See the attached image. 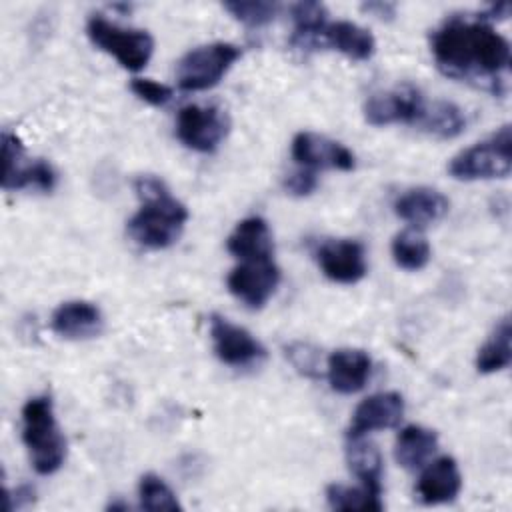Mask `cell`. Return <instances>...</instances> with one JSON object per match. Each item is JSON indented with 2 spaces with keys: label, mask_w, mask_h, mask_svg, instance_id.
<instances>
[{
  "label": "cell",
  "mask_w": 512,
  "mask_h": 512,
  "mask_svg": "<svg viewBox=\"0 0 512 512\" xmlns=\"http://www.w3.org/2000/svg\"><path fill=\"white\" fill-rule=\"evenodd\" d=\"M438 68L452 78L476 82L492 92H504L510 70V44L486 18L452 16L430 36Z\"/></svg>",
  "instance_id": "cell-1"
},
{
  "label": "cell",
  "mask_w": 512,
  "mask_h": 512,
  "mask_svg": "<svg viewBox=\"0 0 512 512\" xmlns=\"http://www.w3.org/2000/svg\"><path fill=\"white\" fill-rule=\"evenodd\" d=\"M134 190L142 206L128 220L130 238L150 250L172 246L188 222L186 206L176 200L168 186L156 176H138Z\"/></svg>",
  "instance_id": "cell-2"
},
{
  "label": "cell",
  "mask_w": 512,
  "mask_h": 512,
  "mask_svg": "<svg viewBox=\"0 0 512 512\" xmlns=\"http://www.w3.org/2000/svg\"><path fill=\"white\" fill-rule=\"evenodd\" d=\"M22 442L38 474H54L66 460V440L54 416L52 398H30L22 408Z\"/></svg>",
  "instance_id": "cell-3"
},
{
  "label": "cell",
  "mask_w": 512,
  "mask_h": 512,
  "mask_svg": "<svg viewBox=\"0 0 512 512\" xmlns=\"http://www.w3.org/2000/svg\"><path fill=\"white\" fill-rule=\"evenodd\" d=\"M512 170V134L510 126H502L488 140H482L456 154L448 172L456 180H490L506 178Z\"/></svg>",
  "instance_id": "cell-4"
},
{
  "label": "cell",
  "mask_w": 512,
  "mask_h": 512,
  "mask_svg": "<svg viewBox=\"0 0 512 512\" xmlns=\"http://www.w3.org/2000/svg\"><path fill=\"white\" fill-rule=\"evenodd\" d=\"M86 34L96 48L114 56L118 64L130 72L142 70L154 52V38L146 30L122 28L102 14L88 18Z\"/></svg>",
  "instance_id": "cell-5"
},
{
  "label": "cell",
  "mask_w": 512,
  "mask_h": 512,
  "mask_svg": "<svg viewBox=\"0 0 512 512\" xmlns=\"http://www.w3.org/2000/svg\"><path fill=\"white\" fill-rule=\"evenodd\" d=\"M240 54V48L230 42H212L186 52L176 68L178 86L186 92H200L216 86Z\"/></svg>",
  "instance_id": "cell-6"
},
{
  "label": "cell",
  "mask_w": 512,
  "mask_h": 512,
  "mask_svg": "<svg viewBox=\"0 0 512 512\" xmlns=\"http://www.w3.org/2000/svg\"><path fill=\"white\" fill-rule=\"evenodd\" d=\"M230 130V120L218 106L186 104L176 118L178 140L196 152H214Z\"/></svg>",
  "instance_id": "cell-7"
},
{
  "label": "cell",
  "mask_w": 512,
  "mask_h": 512,
  "mask_svg": "<svg viewBox=\"0 0 512 512\" xmlns=\"http://www.w3.org/2000/svg\"><path fill=\"white\" fill-rule=\"evenodd\" d=\"M426 110L422 92L412 84H400L372 94L364 102V118L372 126L418 124Z\"/></svg>",
  "instance_id": "cell-8"
},
{
  "label": "cell",
  "mask_w": 512,
  "mask_h": 512,
  "mask_svg": "<svg viewBox=\"0 0 512 512\" xmlns=\"http://www.w3.org/2000/svg\"><path fill=\"white\" fill-rule=\"evenodd\" d=\"M210 338L214 354L228 366L246 368L266 358V348L246 328L232 324L220 314L210 318Z\"/></svg>",
  "instance_id": "cell-9"
},
{
  "label": "cell",
  "mask_w": 512,
  "mask_h": 512,
  "mask_svg": "<svg viewBox=\"0 0 512 512\" xmlns=\"http://www.w3.org/2000/svg\"><path fill=\"white\" fill-rule=\"evenodd\" d=\"M278 282L280 268L272 262V258L244 260L226 278L230 294L248 308H262L272 298Z\"/></svg>",
  "instance_id": "cell-10"
},
{
  "label": "cell",
  "mask_w": 512,
  "mask_h": 512,
  "mask_svg": "<svg viewBox=\"0 0 512 512\" xmlns=\"http://www.w3.org/2000/svg\"><path fill=\"white\" fill-rule=\"evenodd\" d=\"M292 158L302 168H332L350 172L356 166L354 154L340 142L314 132H298L290 146Z\"/></svg>",
  "instance_id": "cell-11"
},
{
  "label": "cell",
  "mask_w": 512,
  "mask_h": 512,
  "mask_svg": "<svg viewBox=\"0 0 512 512\" xmlns=\"http://www.w3.org/2000/svg\"><path fill=\"white\" fill-rule=\"evenodd\" d=\"M322 274L338 284H356L366 276L364 246L356 240H328L316 252Z\"/></svg>",
  "instance_id": "cell-12"
},
{
  "label": "cell",
  "mask_w": 512,
  "mask_h": 512,
  "mask_svg": "<svg viewBox=\"0 0 512 512\" xmlns=\"http://www.w3.org/2000/svg\"><path fill=\"white\" fill-rule=\"evenodd\" d=\"M404 416V398L398 392H378L364 398L350 420L348 438H364L374 430L394 428Z\"/></svg>",
  "instance_id": "cell-13"
},
{
  "label": "cell",
  "mask_w": 512,
  "mask_h": 512,
  "mask_svg": "<svg viewBox=\"0 0 512 512\" xmlns=\"http://www.w3.org/2000/svg\"><path fill=\"white\" fill-rule=\"evenodd\" d=\"M462 490V474L452 456L432 460L420 474L416 492L420 502L428 506L452 502Z\"/></svg>",
  "instance_id": "cell-14"
},
{
  "label": "cell",
  "mask_w": 512,
  "mask_h": 512,
  "mask_svg": "<svg viewBox=\"0 0 512 512\" xmlns=\"http://www.w3.org/2000/svg\"><path fill=\"white\" fill-rule=\"evenodd\" d=\"M50 326L62 338L86 340L102 332L104 318L96 304L86 300H70V302H62L52 312Z\"/></svg>",
  "instance_id": "cell-15"
},
{
  "label": "cell",
  "mask_w": 512,
  "mask_h": 512,
  "mask_svg": "<svg viewBox=\"0 0 512 512\" xmlns=\"http://www.w3.org/2000/svg\"><path fill=\"white\" fill-rule=\"evenodd\" d=\"M372 360L364 350L340 348L328 356L326 376L332 390L340 394H354L362 390L370 378Z\"/></svg>",
  "instance_id": "cell-16"
},
{
  "label": "cell",
  "mask_w": 512,
  "mask_h": 512,
  "mask_svg": "<svg viewBox=\"0 0 512 512\" xmlns=\"http://www.w3.org/2000/svg\"><path fill=\"white\" fill-rule=\"evenodd\" d=\"M450 208L448 198L428 186H418L406 190L398 200L394 202V212L404 222H410L414 226H426L432 222H438L446 216Z\"/></svg>",
  "instance_id": "cell-17"
},
{
  "label": "cell",
  "mask_w": 512,
  "mask_h": 512,
  "mask_svg": "<svg viewBox=\"0 0 512 512\" xmlns=\"http://www.w3.org/2000/svg\"><path fill=\"white\" fill-rule=\"evenodd\" d=\"M226 248L236 258L244 260H266L272 258V234L268 222L260 216L244 218L236 224L226 240Z\"/></svg>",
  "instance_id": "cell-18"
},
{
  "label": "cell",
  "mask_w": 512,
  "mask_h": 512,
  "mask_svg": "<svg viewBox=\"0 0 512 512\" xmlns=\"http://www.w3.org/2000/svg\"><path fill=\"white\" fill-rule=\"evenodd\" d=\"M322 42L358 62L372 58L376 50L374 36L350 20L328 22L322 32Z\"/></svg>",
  "instance_id": "cell-19"
},
{
  "label": "cell",
  "mask_w": 512,
  "mask_h": 512,
  "mask_svg": "<svg viewBox=\"0 0 512 512\" xmlns=\"http://www.w3.org/2000/svg\"><path fill=\"white\" fill-rule=\"evenodd\" d=\"M438 448V434L424 426H406L394 444V458L406 470H416L428 462Z\"/></svg>",
  "instance_id": "cell-20"
},
{
  "label": "cell",
  "mask_w": 512,
  "mask_h": 512,
  "mask_svg": "<svg viewBox=\"0 0 512 512\" xmlns=\"http://www.w3.org/2000/svg\"><path fill=\"white\" fill-rule=\"evenodd\" d=\"M350 444L346 448V462L350 472L366 486L368 490L382 494V454L364 438H348Z\"/></svg>",
  "instance_id": "cell-21"
},
{
  "label": "cell",
  "mask_w": 512,
  "mask_h": 512,
  "mask_svg": "<svg viewBox=\"0 0 512 512\" xmlns=\"http://www.w3.org/2000/svg\"><path fill=\"white\" fill-rule=\"evenodd\" d=\"M294 22L292 44L300 48L314 46L322 42V32L328 24L326 6L320 2H298L290 10Z\"/></svg>",
  "instance_id": "cell-22"
},
{
  "label": "cell",
  "mask_w": 512,
  "mask_h": 512,
  "mask_svg": "<svg viewBox=\"0 0 512 512\" xmlns=\"http://www.w3.org/2000/svg\"><path fill=\"white\" fill-rule=\"evenodd\" d=\"M512 326L510 318H502L490 338L482 344L476 356V368L482 374H492L504 370L512 360Z\"/></svg>",
  "instance_id": "cell-23"
},
{
  "label": "cell",
  "mask_w": 512,
  "mask_h": 512,
  "mask_svg": "<svg viewBox=\"0 0 512 512\" xmlns=\"http://www.w3.org/2000/svg\"><path fill=\"white\" fill-rule=\"evenodd\" d=\"M418 126L422 130H426L428 134L446 140V138H456L464 130L466 118L456 104L438 100L432 106L426 104V110H424Z\"/></svg>",
  "instance_id": "cell-24"
},
{
  "label": "cell",
  "mask_w": 512,
  "mask_h": 512,
  "mask_svg": "<svg viewBox=\"0 0 512 512\" xmlns=\"http://www.w3.org/2000/svg\"><path fill=\"white\" fill-rule=\"evenodd\" d=\"M430 256V244L418 230H402L392 240V258L404 270H422L430 262Z\"/></svg>",
  "instance_id": "cell-25"
},
{
  "label": "cell",
  "mask_w": 512,
  "mask_h": 512,
  "mask_svg": "<svg viewBox=\"0 0 512 512\" xmlns=\"http://www.w3.org/2000/svg\"><path fill=\"white\" fill-rule=\"evenodd\" d=\"M326 500L330 508L342 512H378L384 508L380 494L368 490L366 486H344L330 484L326 488Z\"/></svg>",
  "instance_id": "cell-26"
},
{
  "label": "cell",
  "mask_w": 512,
  "mask_h": 512,
  "mask_svg": "<svg viewBox=\"0 0 512 512\" xmlns=\"http://www.w3.org/2000/svg\"><path fill=\"white\" fill-rule=\"evenodd\" d=\"M54 186H56V170L46 160L22 164L8 180H2L4 190L32 188V190H40V192H50Z\"/></svg>",
  "instance_id": "cell-27"
},
{
  "label": "cell",
  "mask_w": 512,
  "mask_h": 512,
  "mask_svg": "<svg viewBox=\"0 0 512 512\" xmlns=\"http://www.w3.org/2000/svg\"><path fill=\"white\" fill-rule=\"evenodd\" d=\"M138 498H140V508L148 512H174L182 508L172 488L152 472L140 478Z\"/></svg>",
  "instance_id": "cell-28"
},
{
  "label": "cell",
  "mask_w": 512,
  "mask_h": 512,
  "mask_svg": "<svg viewBox=\"0 0 512 512\" xmlns=\"http://www.w3.org/2000/svg\"><path fill=\"white\" fill-rule=\"evenodd\" d=\"M224 10H228L238 22L258 28V26L270 24L276 18L280 6L276 2H240V0H236V2H226Z\"/></svg>",
  "instance_id": "cell-29"
},
{
  "label": "cell",
  "mask_w": 512,
  "mask_h": 512,
  "mask_svg": "<svg viewBox=\"0 0 512 512\" xmlns=\"http://www.w3.org/2000/svg\"><path fill=\"white\" fill-rule=\"evenodd\" d=\"M130 90L150 106H164L172 98V88L150 78H134Z\"/></svg>",
  "instance_id": "cell-30"
},
{
  "label": "cell",
  "mask_w": 512,
  "mask_h": 512,
  "mask_svg": "<svg viewBox=\"0 0 512 512\" xmlns=\"http://www.w3.org/2000/svg\"><path fill=\"white\" fill-rule=\"evenodd\" d=\"M22 154H24V148H22L20 138L14 132L4 130L2 132V160H4L2 180H8L22 166L20 164Z\"/></svg>",
  "instance_id": "cell-31"
},
{
  "label": "cell",
  "mask_w": 512,
  "mask_h": 512,
  "mask_svg": "<svg viewBox=\"0 0 512 512\" xmlns=\"http://www.w3.org/2000/svg\"><path fill=\"white\" fill-rule=\"evenodd\" d=\"M316 186H318V176L310 168H300V170L292 172L290 176H286V180H284V188L292 196H308L316 190Z\"/></svg>",
  "instance_id": "cell-32"
},
{
  "label": "cell",
  "mask_w": 512,
  "mask_h": 512,
  "mask_svg": "<svg viewBox=\"0 0 512 512\" xmlns=\"http://www.w3.org/2000/svg\"><path fill=\"white\" fill-rule=\"evenodd\" d=\"M292 360V364L306 376H312L316 374V366H318V352L310 346V344H302V342H296L292 346H288V352H286Z\"/></svg>",
  "instance_id": "cell-33"
},
{
  "label": "cell",
  "mask_w": 512,
  "mask_h": 512,
  "mask_svg": "<svg viewBox=\"0 0 512 512\" xmlns=\"http://www.w3.org/2000/svg\"><path fill=\"white\" fill-rule=\"evenodd\" d=\"M362 10H366L368 14H374L378 18H392L394 12H396V6L390 4V2H368V4H362Z\"/></svg>",
  "instance_id": "cell-34"
},
{
  "label": "cell",
  "mask_w": 512,
  "mask_h": 512,
  "mask_svg": "<svg viewBox=\"0 0 512 512\" xmlns=\"http://www.w3.org/2000/svg\"><path fill=\"white\" fill-rule=\"evenodd\" d=\"M16 496V508H22V506H28V504H32L34 502V488L32 486H28V484H24V486H20V488H16V492H14Z\"/></svg>",
  "instance_id": "cell-35"
}]
</instances>
